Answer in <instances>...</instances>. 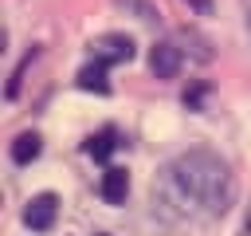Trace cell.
<instances>
[{
  "label": "cell",
  "instance_id": "cell-9",
  "mask_svg": "<svg viewBox=\"0 0 251 236\" xmlns=\"http://www.w3.org/2000/svg\"><path fill=\"white\" fill-rule=\"evenodd\" d=\"M118 4H122V8H129V12H133L137 20H145V24H153V20L161 16V12H157L149 0H118Z\"/></svg>",
  "mask_w": 251,
  "mask_h": 236
},
{
  "label": "cell",
  "instance_id": "cell-3",
  "mask_svg": "<svg viewBox=\"0 0 251 236\" xmlns=\"http://www.w3.org/2000/svg\"><path fill=\"white\" fill-rule=\"evenodd\" d=\"M94 59L98 63H129L133 59V39L129 35H118V31H110V35H98L94 39Z\"/></svg>",
  "mask_w": 251,
  "mask_h": 236
},
{
  "label": "cell",
  "instance_id": "cell-6",
  "mask_svg": "<svg viewBox=\"0 0 251 236\" xmlns=\"http://www.w3.org/2000/svg\"><path fill=\"white\" fill-rule=\"evenodd\" d=\"M39 149H43V138H39L35 130H24V134L12 142V161H16V165H31V161L39 157Z\"/></svg>",
  "mask_w": 251,
  "mask_h": 236
},
{
  "label": "cell",
  "instance_id": "cell-1",
  "mask_svg": "<svg viewBox=\"0 0 251 236\" xmlns=\"http://www.w3.org/2000/svg\"><path fill=\"white\" fill-rule=\"evenodd\" d=\"M161 193L180 205V212H204V216H216L231 205L235 197V177L227 169V161H220L216 153L208 149H188L180 153L165 177H161Z\"/></svg>",
  "mask_w": 251,
  "mask_h": 236
},
{
  "label": "cell",
  "instance_id": "cell-4",
  "mask_svg": "<svg viewBox=\"0 0 251 236\" xmlns=\"http://www.w3.org/2000/svg\"><path fill=\"white\" fill-rule=\"evenodd\" d=\"M180 63H184V55H180L176 43H157L149 51V67H153L157 79H176L180 75Z\"/></svg>",
  "mask_w": 251,
  "mask_h": 236
},
{
  "label": "cell",
  "instance_id": "cell-10",
  "mask_svg": "<svg viewBox=\"0 0 251 236\" xmlns=\"http://www.w3.org/2000/svg\"><path fill=\"white\" fill-rule=\"evenodd\" d=\"M184 4H188L192 12H200V16H208V12H212V0H184Z\"/></svg>",
  "mask_w": 251,
  "mask_h": 236
},
{
  "label": "cell",
  "instance_id": "cell-11",
  "mask_svg": "<svg viewBox=\"0 0 251 236\" xmlns=\"http://www.w3.org/2000/svg\"><path fill=\"white\" fill-rule=\"evenodd\" d=\"M247 31H251V0H247Z\"/></svg>",
  "mask_w": 251,
  "mask_h": 236
},
{
  "label": "cell",
  "instance_id": "cell-8",
  "mask_svg": "<svg viewBox=\"0 0 251 236\" xmlns=\"http://www.w3.org/2000/svg\"><path fill=\"white\" fill-rule=\"evenodd\" d=\"M114 149H118V134H114V130H98V134L86 138V153H90L94 161H106Z\"/></svg>",
  "mask_w": 251,
  "mask_h": 236
},
{
  "label": "cell",
  "instance_id": "cell-2",
  "mask_svg": "<svg viewBox=\"0 0 251 236\" xmlns=\"http://www.w3.org/2000/svg\"><path fill=\"white\" fill-rule=\"evenodd\" d=\"M55 216H59V197H55V193H39V197H31L27 208H24V224H27L31 232H47V228L55 224Z\"/></svg>",
  "mask_w": 251,
  "mask_h": 236
},
{
  "label": "cell",
  "instance_id": "cell-7",
  "mask_svg": "<svg viewBox=\"0 0 251 236\" xmlns=\"http://www.w3.org/2000/svg\"><path fill=\"white\" fill-rule=\"evenodd\" d=\"M78 87L82 90H98V94H106L110 90V79H106V63H86L82 71H78Z\"/></svg>",
  "mask_w": 251,
  "mask_h": 236
},
{
  "label": "cell",
  "instance_id": "cell-5",
  "mask_svg": "<svg viewBox=\"0 0 251 236\" xmlns=\"http://www.w3.org/2000/svg\"><path fill=\"white\" fill-rule=\"evenodd\" d=\"M98 193H102L106 205H126V197H129V173L118 169V165H110L102 173V181H98Z\"/></svg>",
  "mask_w": 251,
  "mask_h": 236
}]
</instances>
